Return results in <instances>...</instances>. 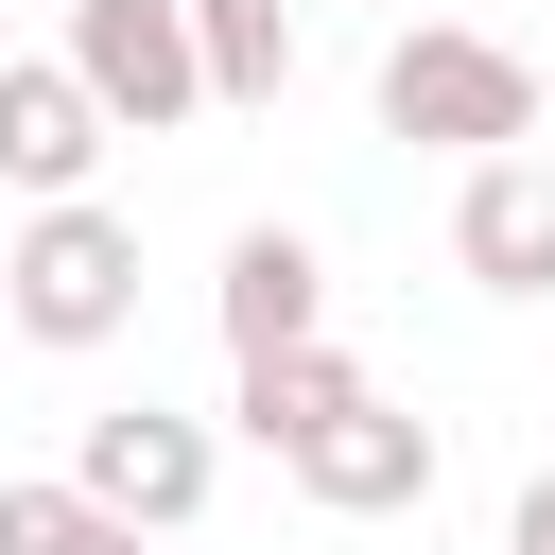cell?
<instances>
[{
	"label": "cell",
	"mask_w": 555,
	"mask_h": 555,
	"mask_svg": "<svg viewBox=\"0 0 555 555\" xmlns=\"http://www.w3.org/2000/svg\"><path fill=\"white\" fill-rule=\"evenodd\" d=\"M538 52H503V35H468V17H416L399 52H382V139H434V156H520L538 139Z\"/></svg>",
	"instance_id": "cell-1"
},
{
	"label": "cell",
	"mask_w": 555,
	"mask_h": 555,
	"mask_svg": "<svg viewBox=\"0 0 555 555\" xmlns=\"http://www.w3.org/2000/svg\"><path fill=\"white\" fill-rule=\"evenodd\" d=\"M0 295H17V347H121L139 330V225L104 191H52L0 243Z\"/></svg>",
	"instance_id": "cell-2"
},
{
	"label": "cell",
	"mask_w": 555,
	"mask_h": 555,
	"mask_svg": "<svg viewBox=\"0 0 555 555\" xmlns=\"http://www.w3.org/2000/svg\"><path fill=\"white\" fill-rule=\"evenodd\" d=\"M69 69L104 87L121 139H173V121L208 104V35H191V0H69Z\"/></svg>",
	"instance_id": "cell-3"
},
{
	"label": "cell",
	"mask_w": 555,
	"mask_h": 555,
	"mask_svg": "<svg viewBox=\"0 0 555 555\" xmlns=\"http://www.w3.org/2000/svg\"><path fill=\"white\" fill-rule=\"evenodd\" d=\"M208 468H225V451H208V416H156V399H104V416H87V451H69V486H87V503H121L139 538L208 520Z\"/></svg>",
	"instance_id": "cell-4"
},
{
	"label": "cell",
	"mask_w": 555,
	"mask_h": 555,
	"mask_svg": "<svg viewBox=\"0 0 555 555\" xmlns=\"http://www.w3.org/2000/svg\"><path fill=\"white\" fill-rule=\"evenodd\" d=\"M104 139H121V121H104V87H87L69 52H0V191H17V208L87 191Z\"/></svg>",
	"instance_id": "cell-5"
},
{
	"label": "cell",
	"mask_w": 555,
	"mask_h": 555,
	"mask_svg": "<svg viewBox=\"0 0 555 555\" xmlns=\"http://www.w3.org/2000/svg\"><path fill=\"white\" fill-rule=\"evenodd\" d=\"M295 486H312L330 520H416V503H434V416H399V399L364 382V399L295 451Z\"/></svg>",
	"instance_id": "cell-6"
},
{
	"label": "cell",
	"mask_w": 555,
	"mask_h": 555,
	"mask_svg": "<svg viewBox=\"0 0 555 555\" xmlns=\"http://www.w3.org/2000/svg\"><path fill=\"white\" fill-rule=\"evenodd\" d=\"M451 260H468L486 295H555V156H468Z\"/></svg>",
	"instance_id": "cell-7"
},
{
	"label": "cell",
	"mask_w": 555,
	"mask_h": 555,
	"mask_svg": "<svg viewBox=\"0 0 555 555\" xmlns=\"http://www.w3.org/2000/svg\"><path fill=\"white\" fill-rule=\"evenodd\" d=\"M312 330H330V260H312L295 225H243V243H225V364H243V347H312Z\"/></svg>",
	"instance_id": "cell-8"
},
{
	"label": "cell",
	"mask_w": 555,
	"mask_h": 555,
	"mask_svg": "<svg viewBox=\"0 0 555 555\" xmlns=\"http://www.w3.org/2000/svg\"><path fill=\"white\" fill-rule=\"evenodd\" d=\"M347 399H364V364H347V347L312 330V347H243V399H225V416H243V434H260V451L295 468V451H312V434H330Z\"/></svg>",
	"instance_id": "cell-9"
},
{
	"label": "cell",
	"mask_w": 555,
	"mask_h": 555,
	"mask_svg": "<svg viewBox=\"0 0 555 555\" xmlns=\"http://www.w3.org/2000/svg\"><path fill=\"white\" fill-rule=\"evenodd\" d=\"M208 35V104H278L295 87V0H191Z\"/></svg>",
	"instance_id": "cell-10"
},
{
	"label": "cell",
	"mask_w": 555,
	"mask_h": 555,
	"mask_svg": "<svg viewBox=\"0 0 555 555\" xmlns=\"http://www.w3.org/2000/svg\"><path fill=\"white\" fill-rule=\"evenodd\" d=\"M0 555H156L121 503H87L69 468H35V486H0Z\"/></svg>",
	"instance_id": "cell-11"
},
{
	"label": "cell",
	"mask_w": 555,
	"mask_h": 555,
	"mask_svg": "<svg viewBox=\"0 0 555 555\" xmlns=\"http://www.w3.org/2000/svg\"><path fill=\"white\" fill-rule=\"evenodd\" d=\"M503 555H555V468L520 486V520H503Z\"/></svg>",
	"instance_id": "cell-12"
},
{
	"label": "cell",
	"mask_w": 555,
	"mask_h": 555,
	"mask_svg": "<svg viewBox=\"0 0 555 555\" xmlns=\"http://www.w3.org/2000/svg\"><path fill=\"white\" fill-rule=\"evenodd\" d=\"M0 347H17V295H0Z\"/></svg>",
	"instance_id": "cell-13"
},
{
	"label": "cell",
	"mask_w": 555,
	"mask_h": 555,
	"mask_svg": "<svg viewBox=\"0 0 555 555\" xmlns=\"http://www.w3.org/2000/svg\"><path fill=\"white\" fill-rule=\"evenodd\" d=\"M538 87H555V69H538Z\"/></svg>",
	"instance_id": "cell-14"
}]
</instances>
